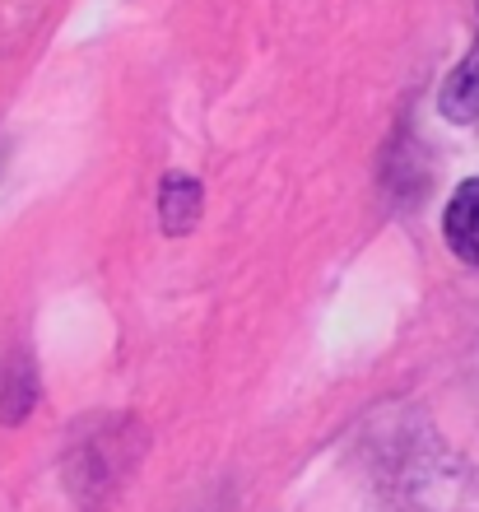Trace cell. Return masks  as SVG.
<instances>
[{"instance_id": "1", "label": "cell", "mask_w": 479, "mask_h": 512, "mask_svg": "<svg viewBox=\"0 0 479 512\" xmlns=\"http://www.w3.org/2000/svg\"><path fill=\"white\" fill-rule=\"evenodd\" d=\"M442 243L461 266L479 270V177H466L442 210Z\"/></svg>"}, {"instance_id": "2", "label": "cell", "mask_w": 479, "mask_h": 512, "mask_svg": "<svg viewBox=\"0 0 479 512\" xmlns=\"http://www.w3.org/2000/svg\"><path fill=\"white\" fill-rule=\"evenodd\" d=\"M438 108L447 122H475L479 117V33H475V42H470L466 61H461V66L447 75V84H442Z\"/></svg>"}, {"instance_id": "3", "label": "cell", "mask_w": 479, "mask_h": 512, "mask_svg": "<svg viewBox=\"0 0 479 512\" xmlns=\"http://www.w3.org/2000/svg\"><path fill=\"white\" fill-rule=\"evenodd\" d=\"M159 219H163V229L173 233H187L191 224L200 219V182L187 173H168L159 182Z\"/></svg>"}, {"instance_id": "4", "label": "cell", "mask_w": 479, "mask_h": 512, "mask_svg": "<svg viewBox=\"0 0 479 512\" xmlns=\"http://www.w3.org/2000/svg\"><path fill=\"white\" fill-rule=\"evenodd\" d=\"M33 396H38V373L28 364V354H10L5 359V382H0V419L19 424L28 415Z\"/></svg>"}]
</instances>
